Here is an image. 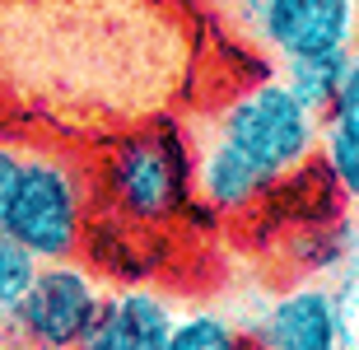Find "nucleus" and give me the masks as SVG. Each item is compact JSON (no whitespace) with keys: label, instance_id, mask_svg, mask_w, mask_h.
<instances>
[{"label":"nucleus","instance_id":"1","mask_svg":"<svg viewBox=\"0 0 359 350\" xmlns=\"http://www.w3.org/2000/svg\"><path fill=\"white\" fill-rule=\"evenodd\" d=\"M215 135L229 149H238L252 168H262L271 182H285L318 154L322 117L308 112L285 80H257L224 108Z\"/></svg>","mask_w":359,"mask_h":350},{"label":"nucleus","instance_id":"2","mask_svg":"<svg viewBox=\"0 0 359 350\" xmlns=\"http://www.w3.org/2000/svg\"><path fill=\"white\" fill-rule=\"evenodd\" d=\"M107 196L135 220H168L196 196V149L173 121L126 135L103 163Z\"/></svg>","mask_w":359,"mask_h":350},{"label":"nucleus","instance_id":"3","mask_svg":"<svg viewBox=\"0 0 359 350\" xmlns=\"http://www.w3.org/2000/svg\"><path fill=\"white\" fill-rule=\"evenodd\" d=\"M84 210L89 206H84L80 173L56 154H33L24 159L5 229L38 262H70L84 238Z\"/></svg>","mask_w":359,"mask_h":350},{"label":"nucleus","instance_id":"4","mask_svg":"<svg viewBox=\"0 0 359 350\" xmlns=\"http://www.w3.org/2000/svg\"><path fill=\"white\" fill-rule=\"evenodd\" d=\"M103 290L84 267L75 262H42L38 276L28 281L24 299L14 304L0 327L5 337L19 346H75L89 337L93 318H98Z\"/></svg>","mask_w":359,"mask_h":350},{"label":"nucleus","instance_id":"5","mask_svg":"<svg viewBox=\"0 0 359 350\" xmlns=\"http://www.w3.org/2000/svg\"><path fill=\"white\" fill-rule=\"evenodd\" d=\"M257 42L280 61L355 47L359 0H248Z\"/></svg>","mask_w":359,"mask_h":350},{"label":"nucleus","instance_id":"6","mask_svg":"<svg viewBox=\"0 0 359 350\" xmlns=\"http://www.w3.org/2000/svg\"><path fill=\"white\" fill-rule=\"evenodd\" d=\"M257 337L266 350H346V323H341V304L327 295L322 285H299L290 295H280L266 309Z\"/></svg>","mask_w":359,"mask_h":350},{"label":"nucleus","instance_id":"7","mask_svg":"<svg viewBox=\"0 0 359 350\" xmlns=\"http://www.w3.org/2000/svg\"><path fill=\"white\" fill-rule=\"evenodd\" d=\"M173 309L149 290H121V295H103L98 318H93L89 337L80 350H168L173 341Z\"/></svg>","mask_w":359,"mask_h":350},{"label":"nucleus","instance_id":"8","mask_svg":"<svg viewBox=\"0 0 359 350\" xmlns=\"http://www.w3.org/2000/svg\"><path fill=\"white\" fill-rule=\"evenodd\" d=\"M276 187L280 182H271L262 168H252L219 135H210L205 145H196V196H201V206H210L219 215H243V210H257Z\"/></svg>","mask_w":359,"mask_h":350},{"label":"nucleus","instance_id":"9","mask_svg":"<svg viewBox=\"0 0 359 350\" xmlns=\"http://www.w3.org/2000/svg\"><path fill=\"white\" fill-rule=\"evenodd\" d=\"M350 52H355V47H336V52H318V56H294V61H285V75H280V80L290 84L294 98H299L308 112L327 117V108H332L336 94H341Z\"/></svg>","mask_w":359,"mask_h":350},{"label":"nucleus","instance_id":"10","mask_svg":"<svg viewBox=\"0 0 359 350\" xmlns=\"http://www.w3.org/2000/svg\"><path fill=\"white\" fill-rule=\"evenodd\" d=\"M168 350H266L257 332H243L219 313H187L177 318Z\"/></svg>","mask_w":359,"mask_h":350},{"label":"nucleus","instance_id":"11","mask_svg":"<svg viewBox=\"0 0 359 350\" xmlns=\"http://www.w3.org/2000/svg\"><path fill=\"white\" fill-rule=\"evenodd\" d=\"M38 267H42L38 257H33L24 243H19L10 229H5V224H0V318H5L19 299H24L28 281L38 276Z\"/></svg>","mask_w":359,"mask_h":350},{"label":"nucleus","instance_id":"12","mask_svg":"<svg viewBox=\"0 0 359 350\" xmlns=\"http://www.w3.org/2000/svg\"><path fill=\"white\" fill-rule=\"evenodd\" d=\"M322 168L332 173L336 191H341V201H350L359 210V140H346V135H336L322 126Z\"/></svg>","mask_w":359,"mask_h":350},{"label":"nucleus","instance_id":"13","mask_svg":"<svg viewBox=\"0 0 359 350\" xmlns=\"http://www.w3.org/2000/svg\"><path fill=\"white\" fill-rule=\"evenodd\" d=\"M322 126H327V131H336V135H346V140H359V47L350 52L341 94H336V103L327 108Z\"/></svg>","mask_w":359,"mask_h":350},{"label":"nucleus","instance_id":"14","mask_svg":"<svg viewBox=\"0 0 359 350\" xmlns=\"http://www.w3.org/2000/svg\"><path fill=\"white\" fill-rule=\"evenodd\" d=\"M19 173H24V154H14L10 145H0V224L10 215V201L19 191Z\"/></svg>","mask_w":359,"mask_h":350},{"label":"nucleus","instance_id":"15","mask_svg":"<svg viewBox=\"0 0 359 350\" xmlns=\"http://www.w3.org/2000/svg\"><path fill=\"white\" fill-rule=\"evenodd\" d=\"M28 350H75V346H28Z\"/></svg>","mask_w":359,"mask_h":350},{"label":"nucleus","instance_id":"16","mask_svg":"<svg viewBox=\"0 0 359 350\" xmlns=\"http://www.w3.org/2000/svg\"><path fill=\"white\" fill-rule=\"evenodd\" d=\"M350 346H359V323H355V337H350Z\"/></svg>","mask_w":359,"mask_h":350},{"label":"nucleus","instance_id":"17","mask_svg":"<svg viewBox=\"0 0 359 350\" xmlns=\"http://www.w3.org/2000/svg\"><path fill=\"white\" fill-rule=\"evenodd\" d=\"M355 47H359V28H355Z\"/></svg>","mask_w":359,"mask_h":350},{"label":"nucleus","instance_id":"18","mask_svg":"<svg viewBox=\"0 0 359 350\" xmlns=\"http://www.w3.org/2000/svg\"><path fill=\"white\" fill-rule=\"evenodd\" d=\"M0 350H10V346H5V341H0Z\"/></svg>","mask_w":359,"mask_h":350},{"label":"nucleus","instance_id":"19","mask_svg":"<svg viewBox=\"0 0 359 350\" xmlns=\"http://www.w3.org/2000/svg\"><path fill=\"white\" fill-rule=\"evenodd\" d=\"M346 350H359V346H346Z\"/></svg>","mask_w":359,"mask_h":350}]
</instances>
